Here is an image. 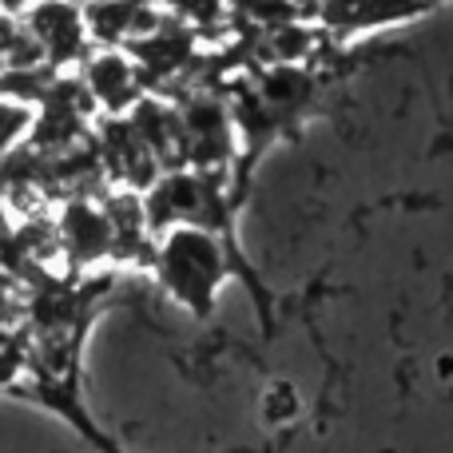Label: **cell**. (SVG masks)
<instances>
[{
    "instance_id": "3",
    "label": "cell",
    "mask_w": 453,
    "mask_h": 453,
    "mask_svg": "<svg viewBox=\"0 0 453 453\" xmlns=\"http://www.w3.org/2000/svg\"><path fill=\"white\" fill-rule=\"evenodd\" d=\"M80 84L92 96L96 111H108V116H127L135 104L143 100V72L132 60L127 48H96L80 60Z\"/></svg>"
},
{
    "instance_id": "2",
    "label": "cell",
    "mask_w": 453,
    "mask_h": 453,
    "mask_svg": "<svg viewBox=\"0 0 453 453\" xmlns=\"http://www.w3.org/2000/svg\"><path fill=\"white\" fill-rule=\"evenodd\" d=\"M24 32L28 40L40 48L48 64L56 72L72 68L92 52V36H88V24H84V4L76 0H32L28 8L20 12Z\"/></svg>"
},
{
    "instance_id": "1",
    "label": "cell",
    "mask_w": 453,
    "mask_h": 453,
    "mask_svg": "<svg viewBox=\"0 0 453 453\" xmlns=\"http://www.w3.org/2000/svg\"><path fill=\"white\" fill-rule=\"evenodd\" d=\"M151 266H156L159 282L167 287V295H175L183 306H191L196 314H207L215 303V290L231 266V250L219 242V231L207 226H167L151 242Z\"/></svg>"
},
{
    "instance_id": "4",
    "label": "cell",
    "mask_w": 453,
    "mask_h": 453,
    "mask_svg": "<svg viewBox=\"0 0 453 453\" xmlns=\"http://www.w3.org/2000/svg\"><path fill=\"white\" fill-rule=\"evenodd\" d=\"M151 4L172 20L191 24V28H207V24L223 20L226 12V0H151Z\"/></svg>"
}]
</instances>
